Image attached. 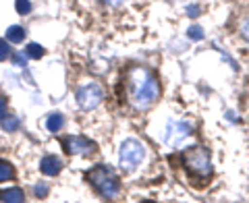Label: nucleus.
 Masks as SVG:
<instances>
[{"label": "nucleus", "mask_w": 249, "mask_h": 203, "mask_svg": "<svg viewBox=\"0 0 249 203\" xmlns=\"http://www.w3.org/2000/svg\"><path fill=\"white\" fill-rule=\"evenodd\" d=\"M245 35H247V40H249V21H247V25H245Z\"/></svg>", "instance_id": "nucleus-23"}, {"label": "nucleus", "mask_w": 249, "mask_h": 203, "mask_svg": "<svg viewBox=\"0 0 249 203\" xmlns=\"http://www.w3.org/2000/svg\"><path fill=\"white\" fill-rule=\"evenodd\" d=\"M62 124H65V118H62L60 112H52L48 118H46V129L50 133H58L62 129Z\"/></svg>", "instance_id": "nucleus-11"}, {"label": "nucleus", "mask_w": 249, "mask_h": 203, "mask_svg": "<svg viewBox=\"0 0 249 203\" xmlns=\"http://www.w3.org/2000/svg\"><path fill=\"white\" fill-rule=\"evenodd\" d=\"M6 114V98L4 96H0V118Z\"/></svg>", "instance_id": "nucleus-20"}, {"label": "nucleus", "mask_w": 249, "mask_h": 203, "mask_svg": "<svg viewBox=\"0 0 249 203\" xmlns=\"http://www.w3.org/2000/svg\"><path fill=\"white\" fill-rule=\"evenodd\" d=\"M15 9H17L19 15H27L31 11V2L29 0H17V2H15Z\"/></svg>", "instance_id": "nucleus-16"}, {"label": "nucleus", "mask_w": 249, "mask_h": 203, "mask_svg": "<svg viewBox=\"0 0 249 203\" xmlns=\"http://www.w3.org/2000/svg\"><path fill=\"white\" fill-rule=\"evenodd\" d=\"M88 181L93 189H96V193H100L104 199H114L121 191L119 176H116L114 170L108 168L106 164H98V166L88 174Z\"/></svg>", "instance_id": "nucleus-3"}, {"label": "nucleus", "mask_w": 249, "mask_h": 203, "mask_svg": "<svg viewBox=\"0 0 249 203\" xmlns=\"http://www.w3.org/2000/svg\"><path fill=\"white\" fill-rule=\"evenodd\" d=\"M187 35H189L191 40H196V42L204 40V31H201V27H197V25H191L189 29H187Z\"/></svg>", "instance_id": "nucleus-15"}, {"label": "nucleus", "mask_w": 249, "mask_h": 203, "mask_svg": "<svg viewBox=\"0 0 249 203\" xmlns=\"http://www.w3.org/2000/svg\"><path fill=\"white\" fill-rule=\"evenodd\" d=\"M25 54H27L29 58H36V60H37V58H42V56H44V54H46V50L42 48L40 44H27Z\"/></svg>", "instance_id": "nucleus-14"}, {"label": "nucleus", "mask_w": 249, "mask_h": 203, "mask_svg": "<svg viewBox=\"0 0 249 203\" xmlns=\"http://www.w3.org/2000/svg\"><path fill=\"white\" fill-rule=\"evenodd\" d=\"M6 40H9L11 44H21L23 40H25V29H23L21 25H11L9 29H6Z\"/></svg>", "instance_id": "nucleus-10"}, {"label": "nucleus", "mask_w": 249, "mask_h": 203, "mask_svg": "<svg viewBox=\"0 0 249 203\" xmlns=\"http://www.w3.org/2000/svg\"><path fill=\"white\" fill-rule=\"evenodd\" d=\"M187 13H189V17H197L199 6H189V9H187Z\"/></svg>", "instance_id": "nucleus-21"}, {"label": "nucleus", "mask_w": 249, "mask_h": 203, "mask_svg": "<svg viewBox=\"0 0 249 203\" xmlns=\"http://www.w3.org/2000/svg\"><path fill=\"white\" fill-rule=\"evenodd\" d=\"M106 2H108V4H112V6H116V4H121L123 0H106Z\"/></svg>", "instance_id": "nucleus-22"}, {"label": "nucleus", "mask_w": 249, "mask_h": 203, "mask_svg": "<svg viewBox=\"0 0 249 203\" xmlns=\"http://www.w3.org/2000/svg\"><path fill=\"white\" fill-rule=\"evenodd\" d=\"M181 162L193 178H208L212 174V158H210V152L201 145L187 147L181 153Z\"/></svg>", "instance_id": "nucleus-2"}, {"label": "nucleus", "mask_w": 249, "mask_h": 203, "mask_svg": "<svg viewBox=\"0 0 249 203\" xmlns=\"http://www.w3.org/2000/svg\"><path fill=\"white\" fill-rule=\"evenodd\" d=\"M145 158V147L137 139H124L119 152V164L123 170H135Z\"/></svg>", "instance_id": "nucleus-4"}, {"label": "nucleus", "mask_w": 249, "mask_h": 203, "mask_svg": "<svg viewBox=\"0 0 249 203\" xmlns=\"http://www.w3.org/2000/svg\"><path fill=\"white\" fill-rule=\"evenodd\" d=\"M158 98V83L145 71V68H135L131 77V100L137 108L152 106Z\"/></svg>", "instance_id": "nucleus-1"}, {"label": "nucleus", "mask_w": 249, "mask_h": 203, "mask_svg": "<svg viewBox=\"0 0 249 203\" xmlns=\"http://www.w3.org/2000/svg\"><path fill=\"white\" fill-rule=\"evenodd\" d=\"M191 135V124L185 120H168L166 131H164V141L168 145H178L183 143L187 137Z\"/></svg>", "instance_id": "nucleus-6"}, {"label": "nucleus", "mask_w": 249, "mask_h": 203, "mask_svg": "<svg viewBox=\"0 0 249 203\" xmlns=\"http://www.w3.org/2000/svg\"><path fill=\"white\" fill-rule=\"evenodd\" d=\"M75 98H77V104H79L83 110H91V108H96L100 102L104 100V89L100 87L98 83H88L77 89Z\"/></svg>", "instance_id": "nucleus-5"}, {"label": "nucleus", "mask_w": 249, "mask_h": 203, "mask_svg": "<svg viewBox=\"0 0 249 203\" xmlns=\"http://www.w3.org/2000/svg\"><path fill=\"white\" fill-rule=\"evenodd\" d=\"M13 176H15V168H13V164H11V162H6V160H0V183L11 181Z\"/></svg>", "instance_id": "nucleus-13"}, {"label": "nucleus", "mask_w": 249, "mask_h": 203, "mask_svg": "<svg viewBox=\"0 0 249 203\" xmlns=\"http://www.w3.org/2000/svg\"><path fill=\"white\" fill-rule=\"evenodd\" d=\"M25 62H27V58H25V52L13 54V65H15V67H25Z\"/></svg>", "instance_id": "nucleus-18"}, {"label": "nucleus", "mask_w": 249, "mask_h": 203, "mask_svg": "<svg viewBox=\"0 0 249 203\" xmlns=\"http://www.w3.org/2000/svg\"><path fill=\"white\" fill-rule=\"evenodd\" d=\"M40 170L46 176H56L62 170V162L56 158V155H46V158L40 160Z\"/></svg>", "instance_id": "nucleus-8"}, {"label": "nucleus", "mask_w": 249, "mask_h": 203, "mask_svg": "<svg viewBox=\"0 0 249 203\" xmlns=\"http://www.w3.org/2000/svg\"><path fill=\"white\" fill-rule=\"evenodd\" d=\"M34 193H36V197H40V199H42V197H46V195H48V186L40 183V185H36V186H34Z\"/></svg>", "instance_id": "nucleus-19"}, {"label": "nucleus", "mask_w": 249, "mask_h": 203, "mask_svg": "<svg viewBox=\"0 0 249 203\" xmlns=\"http://www.w3.org/2000/svg\"><path fill=\"white\" fill-rule=\"evenodd\" d=\"M62 147H65V152L71 153V155H88V153L96 152V143L89 141L88 137H81V135L65 137L62 139Z\"/></svg>", "instance_id": "nucleus-7"}, {"label": "nucleus", "mask_w": 249, "mask_h": 203, "mask_svg": "<svg viewBox=\"0 0 249 203\" xmlns=\"http://www.w3.org/2000/svg\"><path fill=\"white\" fill-rule=\"evenodd\" d=\"M0 201H9V203H23L25 201V195H23L21 189H6V191H0Z\"/></svg>", "instance_id": "nucleus-9"}, {"label": "nucleus", "mask_w": 249, "mask_h": 203, "mask_svg": "<svg viewBox=\"0 0 249 203\" xmlns=\"http://www.w3.org/2000/svg\"><path fill=\"white\" fill-rule=\"evenodd\" d=\"M11 56V48H9V42H4V40H0V62L6 60Z\"/></svg>", "instance_id": "nucleus-17"}, {"label": "nucleus", "mask_w": 249, "mask_h": 203, "mask_svg": "<svg viewBox=\"0 0 249 203\" xmlns=\"http://www.w3.org/2000/svg\"><path fill=\"white\" fill-rule=\"evenodd\" d=\"M0 124H2V131L13 133V131H17L21 127V120L15 114H4L2 118H0Z\"/></svg>", "instance_id": "nucleus-12"}]
</instances>
